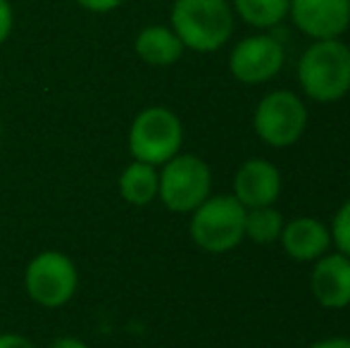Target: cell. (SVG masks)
<instances>
[{"mask_svg":"<svg viewBox=\"0 0 350 348\" xmlns=\"http://www.w3.org/2000/svg\"><path fill=\"white\" fill-rule=\"evenodd\" d=\"M170 27L186 51L217 53L234 36L236 14L229 0H174Z\"/></svg>","mask_w":350,"mask_h":348,"instance_id":"cell-1","label":"cell"},{"mask_svg":"<svg viewBox=\"0 0 350 348\" xmlns=\"http://www.w3.org/2000/svg\"><path fill=\"white\" fill-rule=\"evenodd\" d=\"M300 91L314 103H338L350 93V46L341 38L312 41L298 60Z\"/></svg>","mask_w":350,"mask_h":348,"instance_id":"cell-2","label":"cell"},{"mask_svg":"<svg viewBox=\"0 0 350 348\" xmlns=\"http://www.w3.org/2000/svg\"><path fill=\"white\" fill-rule=\"evenodd\" d=\"M245 208L231 193L208 196L191 213L189 232L198 248L208 253H229L245 241Z\"/></svg>","mask_w":350,"mask_h":348,"instance_id":"cell-3","label":"cell"},{"mask_svg":"<svg viewBox=\"0 0 350 348\" xmlns=\"http://www.w3.org/2000/svg\"><path fill=\"white\" fill-rule=\"evenodd\" d=\"M310 112L295 91L277 88L262 96L253 112V129L269 148H291L303 139Z\"/></svg>","mask_w":350,"mask_h":348,"instance_id":"cell-4","label":"cell"},{"mask_svg":"<svg viewBox=\"0 0 350 348\" xmlns=\"http://www.w3.org/2000/svg\"><path fill=\"white\" fill-rule=\"evenodd\" d=\"M181 144H184V124L170 107H146L131 122L129 150L134 160L157 168L181 153Z\"/></svg>","mask_w":350,"mask_h":348,"instance_id":"cell-5","label":"cell"},{"mask_svg":"<svg viewBox=\"0 0 350 348\" xmlns=\"http://www.w3.org/2000/svg\"><path fill=\"white\" fill-rule=\"evenodd\" d=\"M160 168L157 198L172 213H193L208 196H212V170L200 155L176 153Z\"/></svg>","mask_w":350,"mask_h":348,"instance_id":"cell-6","label":"cell"},{"mask_svg":"<svg viewBox=\"0 0 350 348\" xmlns=\"http://www.w3.org/2000/svg\"><path fill=\"white\" fill-rule=\"evenodd\" d=\"M24 286L31 301L43 308H60L72 301L79 286L77 265L60 251H43L31 258L24 272Z\"/></svg>","mask_w":350,"mask_h":348,"instance_id":"cell-7","label":"cell"},{"mask_svg":"<svg viewBox=\"0 0 350 348\" xmlns=\"http://www.w3.org/2000/svg\"><path fill=\"white\" fill-rule=\"evenodd\" d=\"M286 65V48L274 34H253L231 48L229 72L245 86H260L272 81Z\"/></svg>","mask_w":350,"mask_h":348,"instance_id":"cell-8","label":"cell"},{"mask_svg":"<svg viewBox=\"0 0 350 348\" xmlns=\"http://www.w3.org/2000/svg\"><path fill=\"white\" fill-rule=\"evenodd\" d=\"M288 19L310 41L341 38L350 27V0H291Z\"/></svg>","mask_w":350,"mask_h":348,"instance_id":"cell-9","label":"cell"},{"mask_svg":"<svg viewBox=\"0 0 350 348\" xmlns=\"http://www.w3.org/2000/svg\"><path fill=\"white\" fill-rule=\"evenodd\" d=\"M281 189H284V176H281V170L277 165L265 158H250L236 170L231 196L245 210H250L277 205Z\"/></svg>","mask_w":350,"mask_h":348,"instance_id":"cell-10","label":"cell"},{"mask_svg":"<svg viewBox=\"0 0 350 348\" xmlns=\"http://www.w3.org/2000/svg\"><path fill=\"white\" fill-rule=\"evenodd\" d=\"M310 293L327 310H343L350 306V258L329 251L312 263Z\"/></svg>","mask_w":350,"mask_h":348,"instance_id":"cell-11","label":"cell"},{"mask_svg":"<svg viewBox=\"0 0 350 348\" xmlns=\"http://www.w3.org/2000/svg\"><path fill=\"white\" fill-rule=\"evenodd\" d=\"M284 253L295 263H314L324 253L332 251V232L324 222L310 215L286 219L279 237Z\"/></svg>","mask_w":350,"mask_h":348,"instance_id":"cell-12","label":"cell"},{"mask_svg":"<svg viewBox=\"0 0 350 348\" xmlns=\"http://www.w3.org/2000/svg\"><path fill=\"white\" fill-rule=\"evenodd\" d=\"M134 51L146 65L170 67L181 60L186 48L172 27L150 24V27L139 31V36H136V41H134Z\"/></svg>","mask_w":350,"mask_h":348,"instance_id":"cell-13","label":"cell"},{"mask_svg":"<svg viewBox=\"0 0 350 348\" xmlns=\"http://www.w3.org/2000/svg\"><path fill=\"white\" fill-rule=\"evenodd\" d=\"M160 189V172L155 165L134 160L126 165L124 172L120 176V193L129 205H150L157 198Z\"/></svg>","mask_w":350,"mask_h":348,"instance_id":"cell-14","label":"cell"},{"mask_svg":"<svg viewBox=\"0 0 350 348\" xmlns=\"http://www.w3.org/2000/svg\"><path fill=\"white\" fill-rule=\"evenodd\" d=\"M291 0H231L236 17L260 31H272L288 17Z\"/></svg>","mask_w":350,"mask_h":348,"instance_id":"cell-15","label":"cell"},{"mask_svg":"<svg viewBox=\"0 0 350 348\" xmlns=\"http://www.w3.org/2000/svg\"><path fill=\"white\" fill-rule=\"evenodd\" d=\"M286 217L277 205H265V208L245 210V239L258 246H269L277 243L281 232H284Z\"/></svg>","mask_w":350,"mask_h":348,"instance_id":"cell-16","label":"cell"},{"mask_svg":"<svg viewBox=\"0 0 350 348\" xmlns=\"http://www.w3.org/2000/svg\"><path fill=\"white\" fill-rule=\"evenodd\" d=\"M329 232H332V248L350 258V198L334 213Z\"/></svg>","mask_w":350,"mask_h":348,"instance_id":"cell-17","label":"cell"},{"mask_svg":"<svg viewBox=\"0 0 350 348\" xmlns=\"http://www.w3.org/2000/svg\"><path fill=\"white\" fill-rule=\"evenodd\" d=\"M14 27V12L10 0H0V43H5L12 34Z\"/></svg>","mask_w":350,"mask_h":348,"instance_id":"cell-18","label":"cell"},{"mask_svg":"<svg viewBox=\"0 0 350 348\" xmlns=\"http://www.w3.org/2000/svg\"><path fill=\"white\" fill-rule=\"evenodd\" d=\"M77 3L81 5L83 10H88V12L103 14V12H112V10H117L124 0H77Z\"/></svg>","mask_w":350,"mask_h":348,"instance_id":"cell-19","label":"cell"},{"mask_svg":"<svg viewBox=\"0 0 350 348\" xmlns=\"http://www.w3.org/2000/svg\"><path fill=\"white\" fill-rule=\"evenodd\" d=\"M0 348H36L31 339L22 334H0Z\"/></svg>","mask_w":350,"mask_h":348,"instance_id":"cell-20","label":"cell"},{"mask_svg":"<svg viewBox=\"0 0 350 348\" xmlns=\"http://www.w3.org/2000/svg\"><path fill=\"white\" fill-rule=\"evenodd\" d=\"M308 348H350V339L348 336H329V339L314 341Z\"/></svg>","mask_w":350,"mask_h":348,"instance_id":"cell-21","label":"cell"},{"mask_svg":"<svg viewBox=\"0 0 350 348\" xmlns=\"http://www.w3.org/2000/svg\"><path fill=\"white\" fill-rule=\"evenodd\" d=\"M48 348H88V346L83 344V341L74 339V336H57Z\"/></svg>","mask_w":350,"mask_h":348,"instance_id":"cell-22","label":"cell"},{"mask_svg":"<svg viewBox=\"0 0 350 348\" xmlns=\"http://www.w3.org/2000/svg\"><path fill=\"white\" fill-rule=\"evenodd\" d=\"M0 136H3V122H0Z\"/></svg>","mask_w":350,"mask_h":348,"instance_id":"cell-23","label":"cell"}]
</instances>
